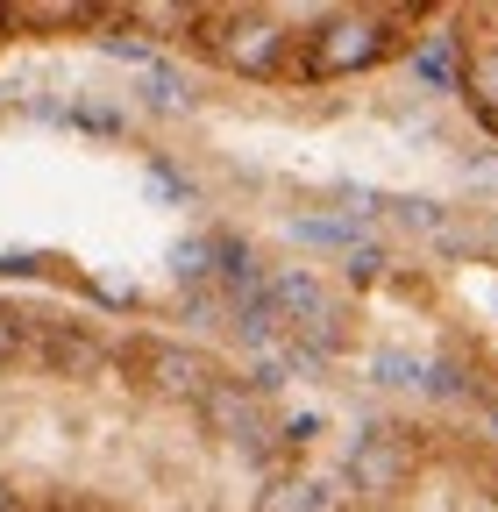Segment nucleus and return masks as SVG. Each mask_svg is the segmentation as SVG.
I'll use <instances>...</instances> for the list:
<instances>
[{"label": "nucleus", "instance_id": "nucleus-3", "mask_svg": "<svg viewBox=\"0 0 498 512\" xmlns=\"http://www.w3.org/2000/svg\"><path fill=\"white\" fill-rule=\"evenodd\" d=\"M121 370H129V384L136 392H150V399H185L193 406L207 384L221 377V363L207 356V349H193V342H171V335H136V342H121Z\"/></svg>", "mask_w": 498, "mask_h": 512}, {"label": "nucleus", "instance_id": "nucleus-9", "mask_svg": "<svg viewBox=\"0 0 498 512\" xmlns=\"http://www.w3.org/2000/svg\"><path fill=\"white\" fill-rule=\"evenodd\" d=\"M200 15H207V8H171V0H143V8H121L114 22H121V29H157V43H171V36H200Z\"/></svg>", "mask_w": 498, "mask_h": 512}, {"label": "nucleus", "instance_id": "nucleus-10", "mask_svg": "<svg viewBox=\"0 0 498 512\" xmlns=\"http://www.w3.org/2000/svg\"><path fill=\"white\" fill-rule=\"evenodd\" d=\"M463 36H420V43H406V64H413V79H427V86H456V72H463V50H456Z\"/></svg>", "mask_w": 498, "mask_h": 512}, {"label": "nucleus", "instance_id": "nucleus-15", "mask_svg": "<svg viewBox=\"0 0 498 512\" xmlns=\"http://www.w3.org/2000/svg\"><path fill=\"white\" fill-rule=\"evenodd\" d=\"M413 370H420L413 356H378V377H385V384H413Z\"/></svg>", "mask_w": 498, "mask_h": 512}, {"label": "nucleus", "instance_id": "nucleus-12", "mask_svg": "<svg viewBox=\"0 0 498 512\" xmlns=\"http://www.w3.org/2000/svg\"><path fill=\"white\" fill-rule=\"evenodd\" d=\"M29 342H36V320H29L22 306H8V299H0V370H8V363H22V356H29Z\"/></svg>", "mask_w": 498, "mask_h": 512}, {"label": "nucleus", "instance_id": "nucleus-2", "mask_svg": "<svg viewBox=\"0 0 498 512\" xmlns=\"http://www.w3.org/2000/svg\"><path fill=\"white\" fill-rule=\"evenodd\" d=\"M200 43L235 79H278L292 64V22L271 15V8H207L200 15Z\"/></svg>", "mask_w": 498, "mask_h": 512}, {"label": "nucleus", "instance_id": "nucleus-16", "mask_svg": "<svg viewBox=\"0 0 498 512\" xmlns=\"http://www.w3.org/2000/svg\"><path fill=\"white\" fill-rule=\"evenodd\" d=\"M0 512H22V491H15L8 477H0Z\"/></svg>", "mask_w": 498, "mask_h": 512}, {"label": "nucleus", "instance_id": "nucleus-1", "mask_svg": "<svg viewBox=\"0 0 498 512\" xmlns=\"http://www.w3.org/2000/svg\"><path fill=\"white\" fill-rule=\"evenodd\" d=\"M399 29H413V15H399V8H328L306 22L299 64H306V79L370 72V64H385L399 50Z\"/></svg>", "mask_w": 498, "mask_h": 512}, {"label": "nucleus", "instance_id": "nucleus-4", "mask_svg": "<svg viewBox=\"0 0 498 512\" xmlns=\"http://www.w3.org/2000/svg\"><path fill=\"white\" fill-rule=\"evenodd\" d=\"M420 477V448L399 434V427H363L356 448H349V491L363 505H399Z\"/></svg>", "mask_w": 498, "mask_h": 512}, {"label": "nucleus", "instance_id": "nucleus-6", "mask_svg": "<svg viewBox=\"0 0 498 512\" xmlns=\"http://www.w3.org/2000/svg\"><path fill=\"white\" fill-rule=\"evenodd\" d=\"M29 356H36L43 370H57V377H93V370L107 363V342L86 328V320H36Z\"/></svg>", "mask_w": 498, "mask_h": 512}, {"label": "nucleus", "instance_id": "nucleus-8", "mask_svg": "<svg viewBox=\"0 0 498 512\" xmlns=\"http://www.w3.org/2000/svg\"><path fill=\"white\" fill-rule=\"evenodd\" d=\"M456 86H463V100H470V114L498 136V36L491 43H477L470 57H463V72H456Z\"/></svg>", "mask_w": 498, "mask_h": 512}, {"label": "nucleus", "instance_id": "nucleus-13", "mask_svg": "<svg viewBox=\"0 0 498 512\" xmlns=\"http://www.w3.org/2000/svg\"><path fill=\"white\" fill-rule=\"evenodd\" d=\"M143 93H150L157 107H193V86H185L171 64H157V57H143Z\"/></svg>", "mask_w": 498, "mask_h": 512}, {"label": "nucleus", "instance_id": "nucleus-7", "mask_svg": "<svg viewBox=\"0 0 498 512\" xmlns=\"http://www.w3.org/2000/svg\"><path fill=\"white\" fill-rule=\"evenodd\" d=\"M100 22L107 8H86V0H8L0 8V29H22V36H79Z\"/></svg>", "mask_w": 498, "mask_h": 512}, {"label": "nucleus", "instance_id": "nucleus-5", "mask_svg": "<svg viewBox=\"0 0 498 512\" xmlns=\"http://www.w3.org/2000/svg\"><path fill=\"white\" fill-rule=\"evenodd\" d=\"M193 413H200V427H207L214 441H235V448H271V406H264V384H257V377L221 370L207 392L193 399Z\"/></svg>", "mask_w": 498, "mask_h": 512}, {"label": "nucleus", "instance_id": "nucleus-11", "mask_svg": "<svg viewBox=\"0 0 498 512\" xmlns=\"http://www.w3.org/2000/svg\"><path fill=\"white\" fill-rule=\"evenodd\" d=\"M249 512H328V491L314 477H271Z\"/></svg>", "mask_w": 498, "mask_h": 512}, {"label": "nucleus", "instance_id": "nucleus-14", "mask_svg": "<svg viewBox=\"0 0 498 512\" xmlns=\"http://www.w3.org/2000/svg\"><path fill=\"white\" fill-rule=\"evenodd\" d=\"M171 271H178L185 285H207V278H214V235H193V242H178Z\"/></svg>", "mask_w": 498, "mask_h": 512}]
</instances>
